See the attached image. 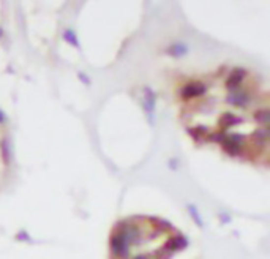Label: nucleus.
I'll use <instances>...</instances> for the list:
<instances>
[{
	"label": "nucleus",
	"instance_id": "f257e3e1",
	"mask_svg": "<svg viewBox=\"0 0 270 259\" xmlns=\"http://www.w3.org/2000/svg\"><path fill=\"white\" fill-rule=\"evenodd\" d=\"M180 111L194 139L243 160L267 158V92L251 73L226 68L193 78L180 90Z\"/></svg>",
	"mask_w": 270,
	"mask_h": 259
},
{
	"label": "nucleus",
	"instance_id": "f03ea898",
	"mask_svg": "<svg viewBox=\"0 0 270 259\" xmlns=\"http://www.w3.org/2000/svg\"><path fill=\"white\" fill-rule=\"evenodd\" d=\"M185 242L171 226L138 217L117 225L111 240V259H183Z\"/></svg>",
	"mask_w": 270,
	"mask_h": 259
}]
</instances>
